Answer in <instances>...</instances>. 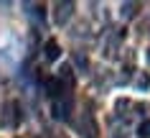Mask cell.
I'll use <instances>...</instances> for the list:
<instances>
[{"label":"cell","instance_id":"1","mask_svg":"<svg viewBox=\"0 0 150 138\" xmlns=\"http://www.w3.org/2000/svg\"><path fill=\"white\" fill-rule=\"evenodd\" d=\"M71 110H74V102H71L69 95H59V97L54 100V105H51V113H54L56 120H66L71 115Z\"/></svg>","mask_w":150,"mask_h":138},{"label":"cell","instance_id":"2","mask_svg":"<svg viewBox=\"0 0 150 138\" xmlns=\"http://www.w3.org/2000/svg\"><path fill=\"white\" fill-rule=\"evenodd\" d=\"M18 123H21V105L16 100H10V102L3 105V125L5 128H18Z\"/></svg>","mask_w":150,"mask_h":138},{"label":"cell","instance_id":"3","mask_svg":"<svg viewBox=\"0 0 150 138\" xmlns=\"http://www.w3.org/2000/svg\"><path fill=\"white\" fill-rule=\"evenodd\" d=\"M76 128H79V133H81V138H97V133H99V125H97V120H94V115L92 113H84L76 120Z\"/></svg>","mask_w":150,"mask_h":138},{"label":"cell","instance_id":"4","mask_svg":"<svg viewBox=\"0 0 150 138\" xmlns=\"http://www.w3.org/2000/svg\"><path fill=\"white\" fill-rule=\"evenodd\" d=\"M74 8H76V5H74L71 0H66V3H56V5H54V21L59 26H64L71 16H74Z\"/></svg>","mask_w":150,"mask_h":138},{"label":"cell","instance_id":"5","mask_svg":"<svg viewBox=\"0 0 150 138\" xmlns=\"http://www.w3.org/2000/svg\"><path fill=\"white\" fill-rule=\"evenodd\" d=\"M56 79L61 82V87H64V89H71V87H74V69H71L69 64H66V66H61V69H59V77H56Z\"/></svg>","mask_w":150,"mask_h":138},{"label":"cell","instance_id":"6","mask_svg":"<svg viewBox=\"0 0 150 138\" xmlns=\"http://www.w3.org/2000/svg\"><path fill=\"white\" fill-rule=\"evenodd\" d=\"M59 54H61V46H59V41H46V46H43V56L48 59V61H56L59 59Z\"/></svg>","mask_w":150,"mask_h":138},{"label":"cell","instance_id":"7","mask_svg":"<svg viewBox=\"0 0 150 138\" xmlns=\"http://www.w3.org/2000/svg\"><path fill=\"white\" fill-rule=\"evenodd\" d=\"M43 87H46V95L51 100H56L59 95H64V87H61V82H59V79H46V82H43Z\"/></svg>","mask_w":150,"mask_h":138},{"label":"cell","instance_id":"8","mask_svg":"<svg viewBox=\"0 0 150 138\" xmlns=\"http://www.w3.org/2000/svg\"><path fill=\"white\" fill-rule=\"evenodd\" d=\"M137 8H140L137 3H125V5H122V16H125V18H132L135 13H137Z\"/></svg>","mask_w":150,"mask_h":138},{"label":"cell","instance_id":"9","mask_svg":"<svg viewBox=\"0 0 150 138\" xmlns=\"http://www.w3.org/2000/svg\"><path fill=\"white\" fill-rule=\"evenodd\" d=\"M137 136L140 138H150V120H142L137 125Z\"/></svg>","mask_w":150,"mask_h":138},{"label":"cell","instance_id":"10","mask_svg":"<svg viewBox=\"0 0 150 138\" xmlns=\"http://www.w3.org/2000/svg\"><path fill=\"white\" fill-rule=\"evenodd\" d=\"M25 8H28V13H31V16H43V13H41V10H43V5H38V3H25Z\"/></svg>","mask_w":150,"mask_h":138},{"label":"cell","instance_id":"11","mask_svg":"<svg viewBox=\"0 0 150 138\" xmlns=\"http://www.w3.org/2000/svg\"><path fill=\"white\" fill-rule=\"evenodd\" d=\"M150 84V79H148V74H145V77H140V87H148Z\"/></svg>","mask_w":150,"mask_h":138},{"label":"cell","instance_id":"12","mask_svg":"<svg viewBox=\"0 0 150 138\" xmlns=\"http://www.w3.org/2000/svg\"><path fill=\"white\" fill-rule=\"evenodd\" d=\"M51 138H69V136H64V133H54Z\"/></svg>","mask_w":150,"mask_h":138},{"label":"cell","instance_id":"13","mask_svg":"<svg viewBox=\"0 0 150 138\" xmlns=\"http://www.w3.org/2000/svg\"><path fill=\"white\" fill-rule=\"evenodd\" d=\"M148 59H150V51H148Z\"/></svg>","mask_w":150,"mask_h":138}]
</instances>
